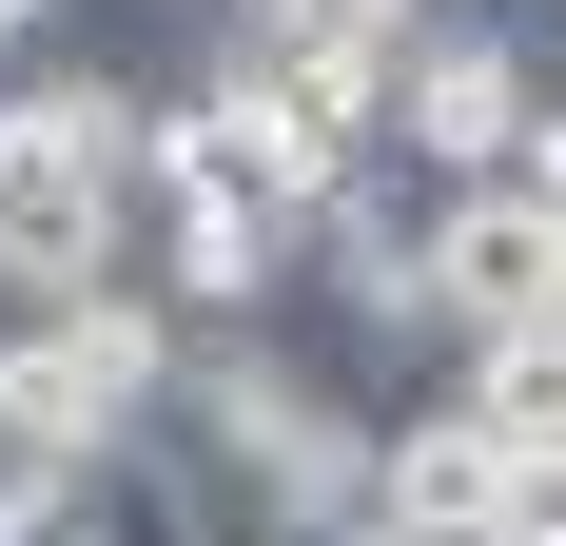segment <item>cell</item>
Instances as JSON below:
<instances>
[{"instance_id":"6da1fadb","label":"cell","mask_w":566,"mask_h":546,"mask_svg":"<svg viewBox=\"0 0 566 546\" xmlns=\"http://www.w3.org/2000/svg\"><path fill=\"white\" fill-rule=\"evenodd\" d=\"M137 117H157V78H117V59L0 78V313H59V293L137 273Z\"/></svg>"},{"instance_id":"7a4b0ae2","label":"cell","mask_w":566,"mask_h":546,"mask_svg":"<svg viewBox=\"0 0 566 546\" xmlns=\"http://www.w3.org/2000/svg\"><path fill=\"white\" fill-rule=\"evenodd\" d=\"M176 410V313L117 273V293H59V313H0V469H98Z\"/></svg>"},{"instance_id":"3957f363","label":"cell","mask_w":566,"mask_h":546,"mask_svg":"<svg viewBox=\"0 0 566 546\" xmlns=\"http://www.w3.org/2000/svg\"><path fill=\"white\" fill-rule=\"evenodd\" d=\"M527 117H547V40H527V20H489V0H450V20L410 40L391 117H371V157L430 176V196H469V176L527 157Z\"/></svg>"},{"instance_id":"277c9868","label":"cell","mask_w":566,"mask_h":546,"mask_svg":"<svg viewBox=\"0 0 566 546\" xmlns=\"http://www.w3.org/2000/svg\"><path fill=\"white\" fill-rule=\"evenodd\" d=\"M547 196L527 176H469V196H430V254H410V293H430V351H489V332H547Z\"/></svg>"},{"instance_id":"5b68a950","label":"cell","mask_w":566,"mask_h":546,"mask_svg":"<svg viewBox=\"0 0 566 546\" xmlns=\"http://www.w3.org/2000/svg\"><path fill=\"white\" fill-rule=\"evenodd\" d=\"M0 546H216V489L176 430H137L98 469H0Z\"/></svg>"},{"instance_id":"8992f818","label":"cell","mask_w":566,"mask_h":546,"mask_svg":"<svg viewBox=\"0 0 566 546\" xmlns=\"http://www.w3.org/2000/svg\"><path fill=\"white\" fill-rule=\"evenodd\" d=\"M293 254H313V234L234 216V196H157V216H137V293H157L176 332H274L293 313Z\"/></svg>"},{"instance_id":"52a82bcc","label":"cell","mask_w":566,"mask_h":546,"mask_svg":"<svg viewBox=\"0 0 566 546\" xmlns=\"http://www.w3.org/2000/svg\"><path fill=\"white\" fill-rule=\"evenodd\" d=\"M489 469H509V449L450 410V371L371 410V527H391V546H469V527H489Z\"/></svg>"},{"instance_id":"ba28073f","label":"cell","mask_w":566,"mask_h":546,"mask_svg":"<svg viewBox=\"0 0 566 546\" xmlns=\"http://www.w3.org/2000/svg\"><path fill=\"white\" fill-rule=\"evenodd\" d=\"M430 20H450V0H293V78H313V98H352V117H391V78H410V40H430Z\"/></svg>"},{"instance_id":"9c48e42d","label":"cell","mask_w":566,"mask_h":546,"mask_svg":"<svg viewBox=\"0 0 566 546\" xmlns=\"http://www.w3.org/2000/svg\"><path fill=\"white\" fill-rule=\"evenodd\" d=\"M489 546H566V449H509L489 469Z\"/></svg>"},{"instance_id":"30bf717a","label":"cell","mask_w":566,"mask_h":546,"mask_svg":"<svg viewBox=\"0 0 566 546\" xmlns=\"http://www.w3.org/2000/svg\"><path fill=\"white\" fill-rule=\"evenodd\" d=\"M509 176L547 196V234H566V78H547V117H527V157H509Z\"/></svg>"}]
</instances>
